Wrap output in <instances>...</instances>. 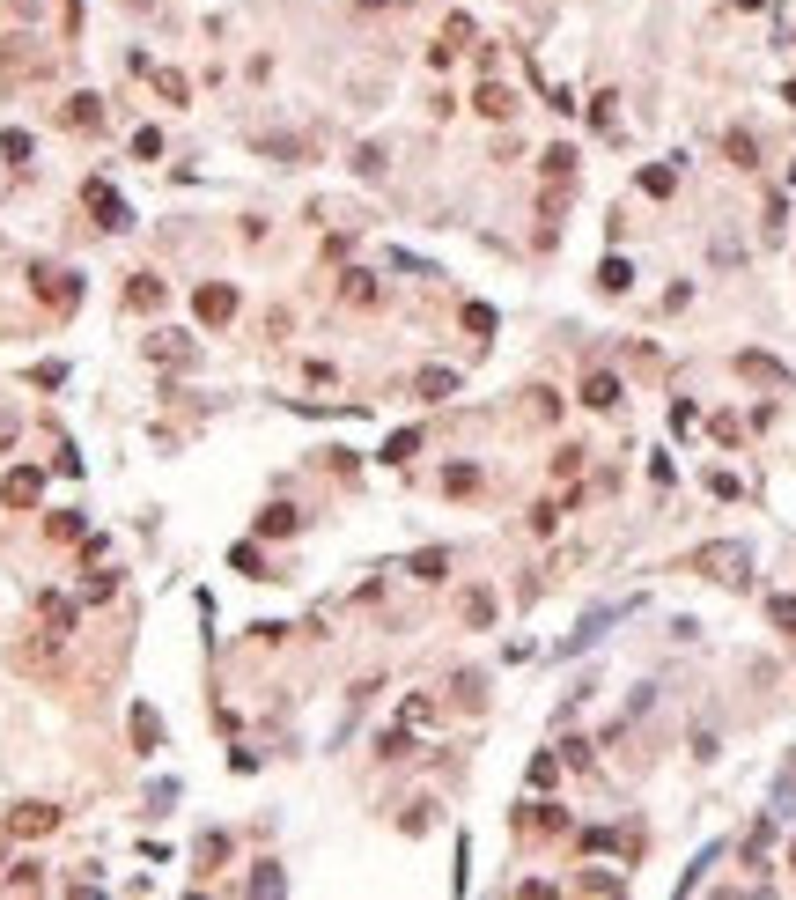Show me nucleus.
I'll return each instance as SVG.
<instances>
[{"mask_svg": "<svg viewBox=\"0 0 796 900\" xmlns=\"http://www.w3.org/2000/svg\"><path fill=\"white\" fill-rule=\"evenodd\" d=\"M339 303H347V310H369V303H376V273L347 266V273H339Z\"/></svg>", "mask_w": 796, "mask_h": 900, "instance_id": "8", "label": "nucleus"}, {"mask_svg": "<svg viewBox=\"0 0 796 900\" xmlns=\"http://www.w3.org/2000/svg\"><path fill=\"white\" fill-rule=\"evenodd\" d=\"M442 569H450V553H442V546H421V553L406 561V576H413V583H442Z\"/></svg>", "mask_w": 796, "mask_h": 900, "instance_id": "13", "label": "nucleus"}, {"mask_svg": "<svg viewBox=\"0 0 796 900\" xmlns=\"http://www.w3.org/2000/svg\"><path fill=\"white\" fill-rule=\"evenodd\" d=\"M583 406H590V414H612V406H619V377H612V369H590V377H583Z\"/></svg>", "mask_w": 796, "mask_h": 900, "instance_id": "6", "label": "nucleus"}, {"mask_svg": "<svg viewBox=\"0 0 796 900\" xmlns=\"http://www.w3.org/2000/svg\"><path fill=\"white\" fill-rule=\"evenodd\" d=\"M524 834H568V812L560 805H531L524 812Z\"/></svg>", "mask_w": 796, "mask_h": 900, "instance_id": "16", "label": "nucleus"}, {"mask_svg": "<svg viewBox=\"0 0 796 900\" xmlns=\"http://www.w3.org/2000/svg\"><path fill=\"white\" fill-rule=\"evenodd\" d=\"M0 155H8V162H30V133L8 126V133H0Z\"/></svg>", "mask_w": 796, "mask_h": 900, "instance_id": "30", "label": "nucleus"}, {"mask_svg": "<svg viewBox=\"0 0 796 900\" xmlns=\"http://www.w3.org/2000/svg\"><path fill=\"white\" fill-rule=\"evenodd\" d=\"M737 377H752V384H774V391L789 384V369H781L774 355H737Z\"/></svg>", "mask_w": 796, "mask_h": 900, "instance_id": "10", "label": "nucleus"}, {"mask_svg": "<svg viewBox=\"0 0 796 900\" xmlns=\"http://www.w3.org/2000/svg\"><path fill=\"white\" fill-rule=\"evenodd\" d=\"M789 864H796V849H789Z\"/></svg>", "mask_w": 796, "mask_h": 900, "instance_id": "39", "label": "nucleus"}, {"mask_svg": "<svg viewBox=\"0 0 796 900\" xmlns=\"http://www.w3.org/2000/svg\"><path fill=\"white\" fill-rule=\"evenodd\" d=\"M406 753H413V730H406V723L383 730V760H406Z\"/></svg>", "mask_w": 796, "mask_h": 900, "instance_id": "32", "label": "nucleus"}, {"mask_svg": "<svg viewBox=\"0 0 796 900\" xmlns=\"http://www.w3.org/2000/svg\"><path fill=\"white\" fill-rule=\"evenodd\" d=\"M576 885H583V893H627V878H619V871H583Z\"/></svg>", "mask_w": 796, "mask_h": 900, "instance_id": "27", "label": "nucleus"}, {"mask_svg": "<svg viewBox=\"0 0 796 900\" xmlns=\"http://www.w3.org/2000/svg\"><path fill=\"white\" fill-rule=\"evenodd\" d=\"M546 178H553V185L576 178V148H546Z\"/></svg>", "mask_w": 796, "mask_h": 900, "instance_id": "24", "label": "nucleus"}, {"mask_svg": "<svg viewBox=\"0 0 796 900\" xmlns=\"http://www.w3.org/2000/svg\"><path fill=\"white\" fill-rule=\"evenodd\" d=\"M126 303H133V310H155V303H162V280H155V273H133V289H126Z\"/></svg>", "mask_w": 796, "mask_h": 900, "instance_id": "19", "label": "nucleus"}, {"mask_svg": "<svg viewBox=\"0 0 796 900\" xmlns=\"http://www.w3.org/2000/svg\"><path fill=\"white\" fill-rule=\"evenodd\" d=\"M52 827H60V805H15V812H8V834H15V841H37V834H52Z\"/></svg>", "mask_w": 796, "mask_h": 900, "instance_id": "4", "label": "nucleus"}, {"mask_svg": "<svg viewBox=\"0 0 796 900\" xmlns=\"http://www.w3.org/2000/svg\"><path fill=\"white\" fill-rule=\"evenodd\" d=\"M192 303H199V325H229L237 318V289H229V280H207Z\"/></svg>", "mask_w": 796, "mask_h": 900, "instance_id": "5", "label": "nucleus"}, {"mask_svg": "<svg viewBox=\"0 0 796 900\" xmlns=\"http://www.w3.org/2000/svg\"><path fill=\"white\" fill-rule=\"evenodd\" d=\"M458 612H465V628H487V621H494V591H465Z\"/></svg>", "mask_w": 796, "mask_h": 900, "instance_id": "20", "label": "nucleus"}, {"mask_svg": "<svg viewBox=\"0 0 796 900\" xmlns=\"http://www.w3.org/2000/svg\"><path fill=\"white\" fill-rule=\"evenodd\" d=\"M96 119H103L96 96H74V103H67V126H96Z\"/></svg>", "mask_w": 796, "mask_h": 900, "instance_id": "34", "label": "nucleus"}, {"mask_svg": "<svg viewBox=\"0 0 796 900\" xmlns=\"http://www.w3.org/2000/svg\"><path fill=\"white\" fill-rule=\"evenodd\" d=\"M472 103H480V119H517V96H509L501 82H480V96H472Z\"/></svg>", "mask_w": 796, "mask_h": 900, "instance_id": "11", "label": "nucleus"}, {"mask_svg": "<svg viewBox=\"0 0 796 900\" xmlns=\"http://www.w3.org/2000/svg\"><path fill=\"white\" fill-rule=\"evenodd\" d=\"M767 621H774L781 635H796V598H774V605H767Z\"/></svg>", "mask_w": 796, "mask_h": 900, "instance_id": "35", "label": "nucleus"}, {"mask_svg": "<svg viewBox=\"0 0 796 900\" xmlns=\"http://www.w3.org/2000/svg\"><path fill=\"white\" fill-rule=\"evenodd\" d=\"M44 532H52V539H82V510H52Z\"/></svg>", "mask_w": 796, "mask_h": 900, "instance_id": "26", "label": "nucleus"}, {"mask_svg": "<svg viewBox=\"0 0 796 900\" xmlns=\"http://www.w3.org/2000/svg\"><path fill=\"white\" fill-rule=\"evenodd\" d=\"M221 864H229V834H207L199 841V871H221Z\"/></svg>", "mask_w": 796, "mask_h": 900, "instance_id": "25", "label": "nucleus"}, {"mask_svg": "<svg viewBox=\"0 0 796 900\" xmlns=\"http://www.w3.org/2000/svg\"><path fill=\"white\" fill-rule=\"evenodd\" d=\"M413 391H421V399H450V391H458V369H442V362H428V369L413 377Z\"/></svg>", "mask_w": 796, "mask_h": 900, "instance_id": "12", "label": "nucleus"}, {"mask_svg": "<svg viewBox=\"0 0 796 900\" xmlns=\"http://www.w3.org/2000/svg\"><path fill=\"white\" fill-rule=\"evenodd\" d=\"M251 893H288V878H280V864H251V878H244Z\"/></svg>", "mask_w": 796, "mask_h": 900, "instance_id": "23", "label": "nucleus"}, {"mask_svg": "<svg viewBox=\"0 0 796 900\" xmlns=\"http://www.w3.org/2000/svg\"><path fill=\"white\" fill-rule=\"evenodd\" d=\"M155 746H162V716L141 701V709H133V753H155Z\"/></svg>", "mask_w": 796, "mask_h": 900, "instance_id": "14", "label": "nucleus"}, {"mask_svg": "<svg viewBox=\"0 0 796 900\" xmlns=\"http://www.w3.org/2000/svg\"><path fill=\"white\" fill-rule=\"evenodd\" d=\"M8 885H15V893H37V885H44V864H15Z\"/></svg>", "mask_w": 796, "mask_h": 900, "instance_id": "33", "label": "nucleus"}, {"mask_svg": "<svg viewBox=\"0 0 796 900\" xmlns=\"http://www.w3.org/2000/svg\"><path fill=\"white\" fill-rule=\"evenodd\" d=\"M296 524H303V517H296V510H288V502H273V510H266V517H258V532H266V539H273V532H280V539H288V532H296Z\"/></svg>", "mask_w": 796, "mask_h": 900, "instance_id": "22", "label": "nucleus"}, {"mask_svg": "<svg viewBox=\"0 0 796 900\" xmlns=\"http://www.w3.org/2000/svg\"><path fill=\"white\" fill-rule=\"evenodd\" d=\"M133 155H141V162H155V155H162V133H155V126H141V133H133Z\"/></svg>", "mask_w": 796, "mask_h": 900, "instance_id": "36", "label": "nucleus"}, {"mask_svg": "<svg viewBox=\"0 0 796 900\" xmlns=\"http://www.w3.org/2000/svg\"><path fill=\"white\" fill-rule=\"evenodd\" d=\"M442 487H450V494H480V473H472V465H450Z\"/></svg>", "mask_w": 796, "mask_h": 900, "instance_id": "29", "label": "nucleus"}, {"mask_svg": "<svg viewBox=\"0 0 796 900\" xmlns=\"http://www.w3.org/2000/svg\"><path fill=\"white\" fill-rule=\"evenodd\" d=\"M597 289H605V296H627V289H635V266H627V259H605V266H597Z\"/></svg>", "mask_w": 796, "mask_h": 900, "instance_id": "15", "label": "nucleus"}, {"mask_svg": "<svg viewBox=\"0 0 796 900\" xmlns=\"http://www.w3.org/2000/svg\"><path fill=\"white\" fill-rule=\"evenodd\" d=\"M671 185H678V178H671V171H664V162H656V171H642V192H656V200H664V192H671Z\"/></svg>", "mask_w": 796, "mask_h": 900, "instance_id": "37", "label": "nucleus"}, {"mask_svg": "<svg viewBox=\"0 0 796 900\" xmlns=\"http://www.w3.org/2000/svg\"><path fill=\"white\" fill-rule=\"evenodd\" d=\"M148 355H155V362H178V369H192V362H199V347L185 340V332H155V340H148Z\"/></svg>", "mask_w": 796, "mask_h": 900, "instance_id": "9", "label": "nucleus"}, {"mask_svg": "<svg viewBox=\"0 0 796 900\" xmlns=\"http://www.w3.org/2000/svg\"><path fill=\"white\" fill-rule=\"evenodd\" d=\"M37 296H52V310L82 303V273H37Z\"/></svg>", "mask_w": 796, "mask_h": 900, "instance_id": "7", "label": "nucleus"}, {"mask_svg": "<svg viewBox=\"0 0 796 900\" xmlns=\"http://www.w3.org/2000/svg\"><path fill=\"white\" fill-rule=\"evenodd\" d=\"M694 569H701V576H723V583H745V576H752V553L737 546V539H723V546H701V553H694Z\"/></svg>", "mask_w": 796, "mask_h": 900, "instance_id": "1", "label": "nucleus"}, {"mask_svg": "<svg viewBox=\"0 0 796 900\" xmlns=\"http://www.w3.org/2000/svg\"><path fill=\"white\" fill-rule=\"evenodd\" d=\"M82 200H89V214H96V230H111V237H119V230H133V214H126V200L111 192L103 178H89V192H82Z\"/></svg>", "mask_w": 796, "mask_h": 900, "instance_id": "2", "label": "nucleus"}, {"mask_svg": "<svg viewBox=\"0 0 796 900\" xmlns=\"http://www.w3.org/2000/svg\"><path fill=\"white\" fill-rule=\"evenodd\" d=\"M155 96H162V103H185V96H192V82H185L178 67H155Z\"/></svg>", "mask_w": 796, "mask_h": 900, "instance_id": "18", "label": "nucleus"}, {"mask_svg": "<svg viewBox=\"0 0 796 900\" xmlns=\"http://www.w3.org/2000/svg\"><path fill=\"white\" fill-rule=\"evenodd\" d=\"M723 148H730V162H737V171H752V162H760V141H752L745 126H730V141H723Z\"/></svg>", "mask_w": 796, "mask_h": 900, "instance_id": "17", "label": "nucleus"}, {"mask_svg": "<svg viewBox=\"0 0 796 900\" xmlns=\"http://www.w3.org/2000/svg\"><path fill=\"white\" fill-rule=\"evenodd\" d=\"M465 332H472V340H487V332H494V310H487V303H465Z\"/></svg>", "mask_w": 796, "mask_h": 900, "instance_id": "31", "label": "nucleus"}, {"mask_svg": "<svg viewBox=\"0 0 796 900\" xmlns=\"http://www.w3.org/2000/svg\"><path fill=\"white\" fill-rule=\"evenodd\" d=\"M37 612H44V621H52V628H60V635L74 628V605H67V598H37Z\"/></svg>", "mask_w": 796, "mask_h": 900, "instance_id": "28", "label": "nucleus"}, {"mask_svg": "<svg viewBox=\"0 0 796 900\" xmlns=\"http://www.w3.org/2000/svg\"><path fill=\"white\" fill-rule=\"evenodd\" d=\"M37 494H44V473L37 465H15L8 480H0V502H8V510H37Z\"/></svg>", "mask_w": 796, "mask_h": 900, "instance_id": "3", "label": "nucleus"}, {"mask_svg": "<svg viewBox=\"0 0 796 900\" xmlns=\"http://www.w3.org/2000/svg\"><path fill=\"white\" fill-rule=\"evenodd\" d=\"M15 428H23L15 414H0V450H8V443H15Z\"/></svg>", "mask_w": 796, "mask_h": 900, "instance_id": "38", "label": "nucleus"}, {"mask_svg": "<svg viewBox=\"0 0 796 900\" xmlns=\"http://www.w3.org/2000/svg\"><path fill=\"white\" fill-rule=\"evenodd\" d=\"M413 450H421V428H398V435L383 443V465H406V458H413Z\"/></svg>", "mask_w": 796, "mask_h": 900, "instance_id": "21", "label": "nucleus"}]
</instances>
